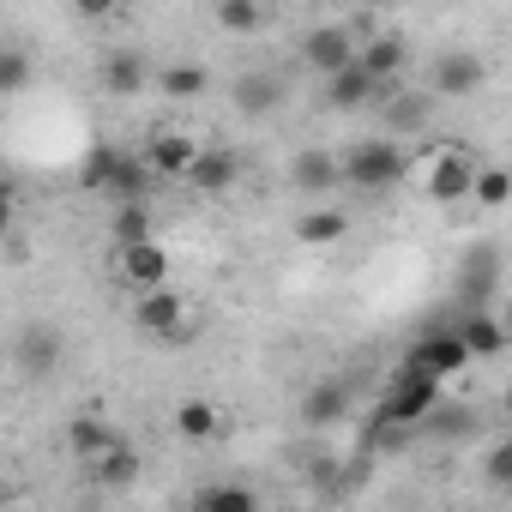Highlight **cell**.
I'll use <instances>...</instances> for the list:
<instances>
[{"label": "cell", "mask_w": 512, "mask_h": 512, "mask_svg": "<svg viewBox=\"0 0 512 512\" xmlns=\"http://www.w3.org/2000/svg\"><path fill=\"white\" fill-rule=\"evenodd\" d=\"M133 326H139L145 338H157V344H187V338H199V314H193V302H187L175 284H157V290L133 296Z\"/></svg>", "instance_id": "cell-4"}, {"label": "cell", "mask_w": 512, "mask_h": 512, "mask_svg": "<svg viewBox=\"0 0 512 512\" xmlns=\"http://www.w3.org/2000/svg\"><path fill=\"white\" fill-rule=\"evenodd\" d=\"M211 19L229 37H253V31L266 25V0H211Z\"/></svg>", "instance_id": "cell-27"}, {"label": "cell", "mask_w": 512, "mask_h": 512, "mask_svg": "<svg viewBox=\"0 0 512 512\" xmlns=\"http://www.w3.org/2000/svg\"><path fill=\"white\" fill-rule=\"evenodd\" d=\"M494 266H500V260H494V247H482V253H470V260H464V278H458V290H464V302H470V308H476V302L494 290V278H500Z\"/></svg>", "instance_id": "cell-30"}, {"label": "cell", "mask_w": 512, "mask_h": 512, "mask_svg": "<svg viewBox=\"0 0 512 512\" xmlns=\"http://www.w3.org/2000/svg\"><path fill=\"white\" fill-rule=\"evenodd\" d=\"M67 7H73L85 25H103V19H115V13L127 7V0H67Z\"/></svg>", "instance_id": "cell-34"}, {"label": "cell", "mask_w": 512, "mask_h": 512, "mask_svg": "<svg viewBox=\"0 0 512 512\" xmlns=\"http://www.w3.org/2000/svg\"><path fill=\"white\" fill-rule=\"evenodd\" d=\"M422 428H428V434H470V410H464V404H446V398H440V410H434V416H428Z\"/></svg>", "instance_id": "cell-33"}, {"label": "cell", "mask_w": 512, "mask_h": 512, "mask_svg": "<svg viewBox=\"0 0 512 512\" xmlns=\"http://www.w3.org/2000/svg\"><path fill=\"white\" fill-rule=\"evenodd\" d=\"M290 235H296L302 247H338V241L350 235V217H344L338 205H314V211H302V217L290 223Z\"/></svg>", "instance_id": "cell-22"}, {"label": "cell", "mask_w": 512, "mask_h": 512, "mask_svg": "<svg viewBox=\"0 0 512 512\" xmlns=\"http://www.w3.org/2000/svg\"><path fill=\"white\" fill-rule=\"evenodd\" d=\"M151 91L169 97V103H193V97L211 91V73H205L199 61H169V67H157V85H151Z\"/></svg>", "instance_id": "cell-23"}, {"label": "cell", "mask_w": 512, "mask_h": 512, "mask_svg": "<svg viewBox=\"0 0 512 512\" xmlns=\"http://www.w3.org/2000/svg\"><path fill=\"white\" fill-rule=\"evenodd\" d=\"M193 157H199V139H193V133H181V127H163V133H151V139H145V163H151L163 181H187Z\"/></svg>", "instance_id": "cell-16"}, {"label": "cell", "mask_w": 512, "mask_h": 512, "mask_svg": "<svg viewBox=\"0 0 512 512\" xmlns=\"http://www.w3.org/2000/svg\"><path fill=\"white\" fill-rule=\"evenodd\" d=\"M440 398H446V380H440V374L398 368V374H392V386L380 392V410H374V422H368V446H380V440H398V434L422 428V422L440 410Z\"/></svg>", "instance_id": "cell-1"}, {"label": "cell", "mask_w": 512, "mask_h": 512, "mask_svg": "<svg viewBox=\"0 0 512 512\" xmlns=\"http://www.w3.org/2000/svg\"><path fill=\"white\" fill-rule=\"evenodd\" d=\"M229 103H235L241 115L260 121V115H272V109L284 103V79H278V73H266V67H253V73H241V79L229 85Z\"/></svg>", "instance_id": "cell-21"}, {"label": "cell", "mask_w": 512, "mask_h": 512, "mask_svg": "<svg viewBox=\"0 0 512 512\" xmlns=\"http://www.w3.org/2000/svg\"><path fill=\"white\" fill-rule=\"evenodd\" d=\"M482 482H488V488H512V434L482 452Z\"/></svg>", "instance_id": "cell-32"}, {"label": "cell", "mask_w": 512, "mask_h": 512, "mask_svg": "<svg viewBox=\"0 0 512 512\" xmlns=\"http://www.w3.org/2000/svg\"><path fill=\"white\" fill-rule=\"evenodd\" d=\"M97 85L109 97H139L145 85H157V67L145 61V49H109L97 61Z\"/></svg>", "instance_id": "cell-13"}, {"label": "cell", "mask_w": 512, "mask_h": 512, "mask_svg": "<svg viewBox=\"0 0 512 512\" xmlns=\"http://www.w3.org/2000/svg\"><path fill=\"white\" fill-rule=\"evenodd\" d=\"M79 181H85L91 193H109V199H151V181H157V169L145 163V151L133 157V151H115V145H97V151L85 157V169H79Z\"/></svg>", "instance_id": "cell-3"}, {"label": "cell", "mask_w": 512, "mask_h": 512, "mask_svg": "<svg viewBox=\"0 0 512 512\" xmlns=\"http://www.w3.org/2000/svg\"><path fill=\"white\" fill-rule=\"evenodd\" d=\"M458 332H464V344H470V356H500L506 344H512V332H506V320L500 314H488V308H470L464 320H458Z\"/></svg>", "instance_id": "cell-24"}, {"label": "cell", "mask_w": 512, "mask_h": 512, "mask_svg": "<svg viewBox=\"0 0 512 512\" xmlns=\"http://www.w3.org/2000/svg\"><path fill=\"white\" fill-rule=\"evenodd\" d=\"M470 199H476L482 211H500V205L512 199V169H506V163H482V169H476V187H470Z\"/></svg>", "instance_id": "cell-29"}, {"label": "cell", "mask_w": 512, "mask_h": 512, "mask_svg": "<svg viewBox=\"0 0 512 512\" xmlns=\"http://www.w3.org/2000/svg\"><path fill=\"white\" fill-rule=\"evenodd\" d=\"M241 151H229V145H199V157H193V169H187V187L193 193H229L235 181H241Z\"/></svg>", "instance_id": "cell-17"}, {"label": "cell", "mask_w": 512, "mask_h": 512, "mask_svg": "<svg viewBox=\"0 0 512 512\" xmlns=\"http://www.w3.org/2000/svg\"><path fill=\"white\" fill-rule=\"evenodd\" d=\"M356 61H362L380 85H398V79H404V67H410V43H404L398 31H368Z\"/></svg>", "instance_id": "cell-19"}, {"label": "cell", "mask_w": 512, "mask_h": 512, "mask_svg": "<svg viewBox=\"0 0 512 512\" xmlns=\"http://www.w3.org/2000/svg\"><path fill=\"white\" fill-rule=\"evenodd\" d=\"M284 181H290L296 193H308V199H320V193H338V187H344V151L308 145V151H296V157H290Z\"/></svg>", "instance_id": "cell-10"}, {"label": "cell", "mask_w": 512, "mask_h": 512, "mask_svg": "<svg viewBox=\"0 0 512 512\" xmlns=\"http://www.w3.org/2000/svg\"><path fill=\"white\" fill-rule=\"evenodd\" d=\"M410 175V151L398 145V133H374L344 145V187L350 193H392Z\"/></svg>", "instance_id": "cell-2"}, {"label": "cell", "mask_w": 512, "mask_h": 512, "mask_svg": "<svg viewBox=\"0 0 512 512\" xmlns=\"http://www.w3.org/2000/svg\"><path fill=\"white\" fill-rule=\"evenodd\" d=\"M500 410H506V422H512V380H506V392H500Z\"/></svg>", "instance_id": "cell-35"}, {"label": "cell", "mask_w": 512, "mask_h": 512, "mask_svg": "<svg viewBox=\"0 0 512 512\" xmlns=\"http://www.w3.org/2000/svg\"><path fill=\"white\" fill-rule=\"evenodd\" d=\"M115 247H133V241H151L157 235V211L151 199H115Z\"/></svg>", "instance_id": "cell-25"}, {"label": "cell", "mask_w": 512, "mask_h": 512, "mask_svg": "<svg viewBox=\"0 0 512 512\" xmlns=\"http://www.w3.org/2000/svg\"><path fill=\"white\" fill-rule=\"evenodd\" d=\"M193 506L199 512H253V506H260V488H247V482H211V488L193 494Z\"/></svg>", "instance_id": "cell-28"}, {"label": "cell", "mask_w": 512, "mask_h": 512, "mask_svg": "<svg viewBox=\"0 0 512 512\" xmlns=\"http://www.w3.org/2000/svg\"><path fill=\"white\" fill-rule=\"evenodd\" d=\"M127 434L109 422V416H97V410H79L73 422H67V452H73V464L85 470V464H97L109 446H121Z\"/></svg>", "instance_id": "cell-15"}, {"label": "cell", "mask_w": 512, "mask_h": 512, "mask_svg": "<svg viewBox=\"0 0 512 512\" xmlns=\"http://www.w3.org/2000/svg\"><path fill=\"white\" fill-rule=\"evenodd\" d=\"M476 356H470V344H464V332L458 326H446V332H428L398 368H416V374H440V380H452V374H464Z\"/></svg>", "instance_id": "cell-9"}, {"label": "cell", "mask_w": 512, "mask_h": 512, "mask_svg": "<svg viewBox=\"0 0 512 512\" xmlns=\"http://www.w3.org/2000/svg\"><path fill=\"white\" fill-rule=\"evenodd\" d=\"M0 91H7V97L31 91V49H25V43H7V49H0Z\"/></svg>", "instance_id": "cell-31"}, {"label": "cell", "mask_w": 512, "mask_h": 512, "mask_svg": "<svg viewBox=\"0 0 512 512\" xmlns=\"http://www.w3.org/2000/svg\"><path fill=\"white\" fill-rule=\"evenodd\" d=\"M356 55H362V37H356L350 25H332V19H326V25H314V31L302 37V67H308V73H320V79L344 73Z\"/></svg>", "instance_id": "cell-8"}, {"label": "cell", "mask_w": 512, "mask_h": 512, "mask_svg": "<svg viewBox=\"0 0 512 512\" xmlns=\"http://www.w3.org/2000/svg\"><path fill=\"white\" fill-rule=\"evenodd\" d=\"M476 169H482V163H476L464 145H440V151L422 163V193H428L434 205H458V199H470Z\"/></svg>", "instance_id": "cell-6"}, {"label": "cell", "mask_w": 512, "mask_h": 512, "mask_svg": "<svg viewBox=\"0 0 512 512\" xmlns=\"http://www.w3.org/2000/svg\"><path fill=\"white\" fill-rule=\"evenodd\" d=\"M350 410H356V392H350V380H338V374H326V380H314L308 392H302V428H314V434H326V428H338V422H350Z\"/></svg>", "instance_id": "cell-11"}, {"label": "cell", "mask_w": 512, "mask_h": 512, "mask_svg": "<svg viewBox=\"0 0 512 512\" xmlns=\"http://www.w3.org/2000/svg\"><path fill=\"white\" fill-rule=\"evenodd\" d=\"M169 253H163V241L151 235V241H133V247H121L115 253V278L133 290V296H145V290H157V284H169Z\"/></svg>", "instance_id": "cell-12"}, {"label": "cell", "mask_w": 512, "mask_h": 512, "mask_svg": "<svg viewBox=\"0 0 512 512\" xmlns=\"http://www.w3.org/2000/svg\"><path fill=\"white\" fill-rule=\"evenodd\" d=\"M482 85H488V61H482L476 49H440L434 67H428V91H434L440 103H464V97H476Z\"/></svg>", "instance_id": "cell-7"}, {"label": "cell", "mask_w": 512, "mask_h": 512, "mask_svg": "<svg viewBox=\"0 0 512 512\" xmlns=\"http://www.w3.org/2000/svg\"><path fill=\"white\" fill-rule=\"evenodd\" d=\"M434 91L422 85V91H404V85H386L380 91V115H386V133H398V139H410V133H422L428 127V115H434Z\"/></svg>", "instance_id": "cell-14"}, {"label": "cell", "mask_w": 512, "mask_h": 512, "mask_svg": "<svg viewBox=\"0 0 512 512\" xmlns=\"http://www.w3.org/2000/svg\"><path fill=\"white\" fill-rule=\"evenodd\" d=\"M175 434L181 440H217L223 434V410L211 398H181L175 404Z\"/></svg>", "instance_id": "cell-26"}, {"label": "cell", "mask_w": 512, "mask_h": 512, "mask_svg": "<svg viewBox=\"0 0 512 512\" xmlns=\"http://www.w3.org/2000/svg\"><path fill=\"white\" fill-rule=\"evenodd\" d=\"M380 79L362 67V61H350L344 73H332L326 79V109H338V115H356V109H368V103H380Z\"/></svg>", "instance_id": "cell-18"}, {"label": "cell", "mask_w": 512, "mask_h": 512, "mask_svg": "<svg viewBox=\"0 0 512 512\" xmlns=\"http://www.w3.org/2000/svg\"><path fill=\"white\" fill-rule=\"evenodd\" d=\"M139 452H133V440H121V446H109L97 464H85V482L97 488V494H121V488H133L139 482Z\"/></svg>", "instance_id": "cell-20"}, {"label": "cell", "mask_w": 512, "mask_h": 512, "mask_svg": "<svg viewBox=\"0 0 512 512\" xmlns=\"http://www.w3.org/2000/svg\"><path fill=\"white\" fill-rule=\"evenodd\" d=\"M61 356H67L61 326H49V320H25V326H19V338H13V368H19L25 386L55 380V374H61Z\"/></svg>", "instance_id": "cell-5"}, {"label": "cell", "mask_w": 512, "mask_h": 512, "mask_svg": "<svg viewBox=\"0 0 512 512\" xmlns=\"http://www.w3.org/2000/svg\"><path fill=\"white\" fill-rule=\"evenodd\" d=\"M500 320H506V332H512V302H506V314H500Z\"/></svg>", "instance_id": "cell-36"}]
</instances>
